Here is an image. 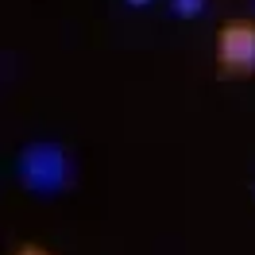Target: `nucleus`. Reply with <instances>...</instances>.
Instances as JSON below:
<instances>
[{
	"label": "nucleus",
	"instance_id": "f257e3e1",
	"mask_svg": "<svg viewBox=\"0 0 255 255\" xmlns=\"http://www.w3.org/2000/svg\"><path fill=\"white\" fill-rule=\"evenodd\" d=\"M16 178L31 197H58L74 182V159L54 139H31L16 155Z\"/></svg>",
	"mask_w": 255,
	"mask_h": 255
},
{
	"label": "nucleus",
	"instance_id": "7ed1b4c3",
	"mask_svg": "<svg viewBox=\"0 0 255 255\" xmlns=\"http://www.w3.org/2000/svg\"><path fill=\"white\" fill-rule=\"evenodd\" d=\"M205 12V0H170V16L178 19H197Z\"/></svg>",
	"mask_w": 255,
	"mask_h": 255
},
{
	"label": "nucleus",
	"instance_id": "423d86ee",
	"mask_svg": "<svg viewBox=\"0 0 255 255\" xmlns=\"http://www.w3.org/2000/svg\"><path fill=\"white\" fill-rule=\"evenodd\" d=\"M252 197H255V182H252Z\"/></svg>",
	"mask_w": 255,
	"mask_h": 255
},
{
	"label": "nucleus",
	"instance_id": "39448f33",
	"mask_svg": "<svg viewBox=\"0 0 255 255\" xmlns=\"http://www.w3.org/2000/svg\"><path fill=\"white\" fill-rule=\"evenodd\" d=\"M128 8H135V12H143V8H151V4H155V0H124Z\"/></svg>",
	"mask_w": 255,
	"mask_h": 255
},
{
	"label": "nucleus",
	"instance_id": "20e7f679",
	"mask_svg": "<svg viewBox=\"0 0 255 255\" xmlns=\"http://www.w3.org/2000/svg\"><path fill=\"white\" fill-rule=\"evenodd\" d=\"M16 255H50V252H47V248H39V244H23Z\"/></svg>",
	"mask_w": 255,
	"mask_h": 255
},
{
	"label": "nucleus",
	"instance_id": "f03ea898",
	"mask_svg": "<svg viewBox=\"0 0 255 255\" xmlns=\"http://www.w3.org/2000/svg\"><path fill=\"white\" fill-rule=\"evenodd\" d=\"M217 74L252 78L255 74V19H228L217 31Z\"/></svg>",
	"mask_w": 255,
	"mask_h": 255
}]
</instances>
